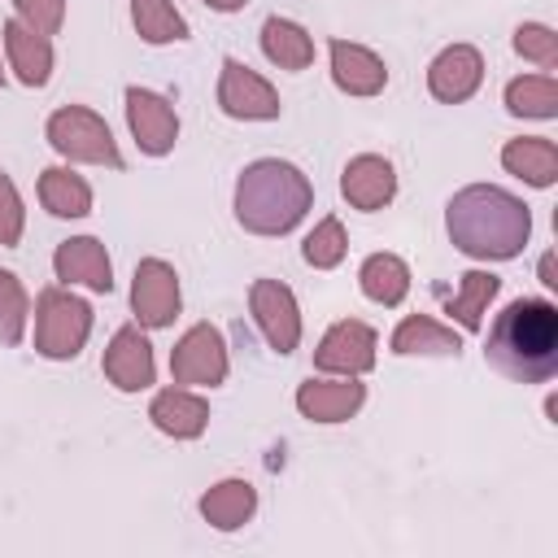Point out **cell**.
Listing matches in <instances>:
<instances>
[{
  "label": "cell",
  "instance_id": "21",
  "mask_svg": "<svg viewBox=\"0 0 558 558\" xmlns=\"http://www.w3.org/2000/svg\"><path fill=\"white\" fill-rule=\"evenodd\" d=\"M501 166L532 183V187H549L558 179V144L545 140V135H519V140H506L501 148Z\"/></svg>",
  "mask_w": 558,
  "mask_h": 558
},
{
  "label": "cell",
  "instance_id": "6",
  "mask_svg": "<svg viewBox=\"0 0 558 558\" xmlns=\"http://www.w3.org/2000/svg\"><path fill=\"white\" fill-rule=\"evenodd\" d=\"M170 379L192 388H214L227 379V340L214 323H196L170 349Z\"/></svg>",
  "mask_w": 558,
  "mask_h": 558
},
{
  "label": "cell",
  "instance_id": "24",
  "mask_svg": "<svg viewBox=\"0 0 558 558\" xmlns=\"http://www.w3.org/2000/svg\"><path fill=\"white\" fill-rule=\"evenodd\" d=\"M262 52L279 70H305L314 61V39L292 17H266L262 22Z\"/></svg>",
  "mask_w": 558,
  "mask_h": 558
},
{
  "label": "cell",
  "instance_id": "7",
  "mask_svg": "<svg viewBox=\"0 0 558 558\" xmlns=\"http://www.w3.org/2000/svg\"><path fill=\"white\" fill-rule=\"evenodd\" d=\"M218 105L227 118H240V122H270L279 118V92L257 74L248 70L244 61L227 57L222 61V74H218Z\"/></svg>",
  "mask_w": 558,
  "mask_h": 558
},
{
  "label": "cell",
  "instance_id": "13",
  "mask_svg": "<svg viewBox=\"0 0 558 558\" xmlns=\"http://www.w3.org/2000/svg\"><path fill=\"white\" fill-rule=\"evenodd\" d=\"M105 379L118 388V392H144L157 375V362H153V344L140 327H118L109 349H105Z\"/></svg>",
  "mask_w": 558,
  "mask_h": 558
},
{
  "label": "cell",
  "instance_id": "33",
  "mask_svg": "<svg viewBox=\"0 0 558 558\" xmlns=\"http://www.w3.org/2000/svg\"><path fill=\"white\" fill-rule=\"evenodd\" d=\"M13 4H17V17L39 35H57L65 22V0H13Z\"/></svg>",
  "mask_w": 558,
  "mask_h": 558
},
{
  "label": "cell",
  "instance_id": "1",
  "mask_svg": "<svg viewBox=\"0 0 558 558\" xmlns=\"http://www.w3.org/2000/svg\"><path fill=\"white\" fill-rule=\"evenodd\" d=\"M445 231L458 253L475 262H510L532 235V214L519 196L493 183H471L445 205Z\"/></svg>",
  "mask_w": 558,
  "mask_h": 558
},
{
  "label": "cell",
  "instance_id": "34",
  "mask_svg": "<svg viewBox=\"0 0 558 558\" xmlns=\"http://www.w3.org/2000/svg\"><path fill=\"white\" fill-rule=\"evenodd\" d=\"M541 283H545V288H558V275H554V253H545V257H541Z\"/></svg>",
  "mask_w": 558,
  "mask_h": 558
},
{
  "label": "cell",
  "instance_id": "17",
  "mask_svg": "<svg viewBox=\"0 0 558 558\" xmlns=\"http://www.w3.org/2000/svg\"><path fill=\"white\" fill-rule=\"evenodd\" d=\"M327 52H331V78L340 92H349V96H379L384 92L388 65L371 48L349 44V39H331Z\"/></svg>",
  "mask_w": 558,
  "mask_h": 558
},
{
  "label": "cell",
  "instance_id": "28",
  "mask_svg": "<svg viewBox=\"0 0 558 558\" xmlns=\"http://www.w3.org/2000/svg\"><path fill=\"white\" fill-rule=\"evenodd\" d=\"M506 109L514 118H554L558 113V83L554 74H523L506 83Z\"/></svg>",
  "mask_w": 558,
  "mask_h": 558
},
{
  "label": "cell",
  "instance_id": "10",
  "mask_svg": "<svg viewBox=\"0 0 558 558\" xmlns=\"http://www.w3.org/2000/svg\"><path fill=\"white\" fill-rule=\"evenodd\" d=\"M126 122L131 135L140 144V153L148 157H166L179 140V113L166 96L148 92V87H126Z\"/></svg>",
  "mask_w": 558,
  "mask_h": 558
},
{
  "label": "cell",
  "instance_id": "36",
  "mask_svg": "<svg viewBox=\"0 0 558 558\" xmlns=\"http://www.w3.org/2000/svg\"><path fill=\"white\" fill-rule=\"evenodd\" d=\"M0 87H4V70H0Z\"/></svg>",
  "mask_w": 558,
  "mask_h": 558
},
{
  "label": "cell",
  "instance_id": "18",
  "mask_svg": "<svg viewBox=\"0 0 558 558\" xmlns=\"http://www.w3.org/2000/svg\"><path fill=\"white\" fill-rule=\"evenodd\" d=\"M4 52H9V65H13L17 83L44 87L52 78V39L31 31L22 17L4 22Z\"/></svg>",
  "mask_w": 558,
  "mask_h": 558
},
{
  "label": "cell",
  "instance_id": "2",
  "mask_svg": "<svg viewBox=\"0 0 558 558\" xmlns=\"http://www.w3.org/2000/svg\"><path fill=\"white\" fill-rule=\"evenodd\" d=\"M484 357L514 384H545L558 371V310L541 296L510 301L484 340Z\"/></svg>",
  "mask_w": 558,
  "mask_h": 558
},
{
  "label": "cell",
  "instance_id": "22",
  "mask_svg": "<svg viewBox=\"0 0 558 558\" xmlns=\"http://www.w3.org/2000/svg\"><path fill=\"white\" fill-rule=\"evenodd\" d=\"M497 288H501V279H497L493 270H466L462 283H458V292H449V288H440V283H436L432 292L445 301V314L462 323V331H480V327H484V310H488V301L497 296Z\"/></svg>",
  "mask_w": 558,
  "mask_h": 558
},
{
  "label": "cell",
  "instance_id": "8",
  "mask_svg": "<svg viewBox=\"0 0 558 558\" xmlns=\"http://www.w3.org/2000/svg\"><path fill=\"white\" fill-rule=\"evenodd\" d=\"M179 305H183V296H179L174 266L161 257H144L135 266V279H131V310H135L140 327H148V331L170 327L179 318Z\"/></svg>",
  "mask_w": 558,
  "mask_h": 558
},
{
  "label": "cell",
  "instance_id": "23",
  "mask_svg": "<svg viewBox=\"0 0 558 558\" xmlns=\"http://www.w3.org/2000/svg\"><path fill=\"white\" fill-rule=\"evenodd\" d=\"M253 510H257V488H253L248 480H222V484H214V488L201 497V514H205V523L218 527V532L244 527V523L253 519Z\"/></svg>",
  "mask_w": 558,
  "mask_h": 558
},
{
  "label": "cell",
  "instance_id": "31",
  "mask_svg": "<svg viewBox=\"0 0 558 558\" xmlns=\"http://www.w3.org/2000/svg\"><path fill=\"white\" fill-rule=\"evenodd\" d=\"M514 52L527 57V61H536L541 70H554L558 65V35L549 26H541V22H523L514 31Z\"/></svg>",
  "mask_w": 558,
  "mask_h": 558
},
{
  "label": "cell",
  "instance_id": "3",
  "mask_svg": "<svg viewBox=\"0 0 558 558\" xmlns=\"http://www.w3.org/2000/svg\"><path fill=\"white\" fill-rule=\"evenodd\" d=\"M314 205L310 179L279 157H262L244 166L235 179V222L253 235H288Z\"/></svg>",
  "mask_w": 558,
  "mask_h": 558
},
{
  "label": "cell",
  "instance_id": "35",
  "mask_svg": "<svg viewBox=\"0 0 558 558\" xmlns=\"http://www.w3.org/2000/svg\"><path fill=\"white\" fill-rule=\"evenodd\" d=\"M205 4H209V9H218V13H240L248 0H205Z\"/></svg>",
  "mask_w": 558,
  "mask_h": 558
},
{
  "label": "cell",
  "instance_id": "12",
  "mask_svg": "<svg viewBox=\"0 0 558 558\" xmlns=\"http://www.w3.org/2000/svg\"><path fill=\"white\" fill-rule=\"evenodd\" d=\"M484 83V57L471 44H449L432 65H427V92L440 105H462L480 92Z\"/></svg>",
  "mask_w": 558,
  "mask_h": 558
},
{
  "label": "cell",
  "instance_id": "25",
  "mask_svg": "<svg viewBox=\"0 0 558 558\" xmlns=\"http://www.w3.org/2000/svg\"><path fill=\"white\" fill-rule=\"evenodd\" d=\"M39 201L57 218H87L92 214V187L65 166H48L39 174Z\"/></svg>",
  "mask_w": 558,
  "mask_h": 558
},
{
  "label": "cell",
  "instance_id": "29",
  "mask_svg": "<svg viewBox=\"0 0 558 558\" xmlns=\"http://www.w3.org/2000/svg\"><path fill=\"white\" fill-rule=\"evenodd\" d=\"M344 253H349V235H344L340 218H331V214H327V218L305 235V244H301V257H305L314 270H331V266H340Z\"/></svg>",
  "mask_w": 558,
  "mask_h": 558
},
{
  "label": "cell",
  "instance_id": "30",
  "mask_svg": "<svg viewBox=\"0 0 558 558\" xmlns=\"http://www.w3.org/2000/svg\"><path fill=\"white\" fill-rule=\"evenodd\" d=\"M26 314H31V301H26L22 279L13 270H0V344H22Z\"/></svg>",
  "mask_w": 558,
  "mask_h": 558
},
{
  "label": "cell",
  "instance_id": "26",
  "mask_svg": "<svg viewBox=\"0 0 558 558\" xmlns=\"http://www.w3.org/2000/svg\"><path fill=\"white\" fill-rule=\"evenodd\" d=\"M357 283L375 305H401L410 292V266L397 253H371L357 270Z\"/></svg>",
  "mask_w": 558,
  "mask_h": 558
},
{
  "label": "cell",
  "instance_id": "11",
  "mask_svg": "<svg viewBox=\"0 0 558 558\" xmlns=\"http://www.w3.org/2000/svg\"><path fill=\"white\" fill-rule=\"evenodd\" d=\"M314 366L331 375H366L375 366V331L362 318H340L314 349Z\"/></svg>",
  "mask_w": 558,
  "mask_h": 558
},
{
  "label": "cell",
  "instance_id": "14",
  "mask_svg": "<svg viewBox=\"0 0 558 558\" xmlns=\"http://www.w3.org/2000/svg\"><path fill=\"white\" fill-rule=\"evenodd\" d=\"M366 401V388L357 384V375H344V379H305L296 388V410L310 418V423H344L362 410Z\"/></svg>",
  "mask_w": 558,
  "mask_h": 558
},
{
  "label": "cell",
  "instance_id": "15",
  "mask_svg": "<svg viewBox=\"0 0 558 558\" xmlns=\"http://www.w3.org/2000/svg\"><path fill=\"white\" fill-rule=\"evenodd\" d=\"M52 270H57L61 283H83L92 292H109L113 288V262H109V253H105V244L96 235H74L65 244H57Z\"/></svg>",
  "mask_w": 558,
  "mask_h": 558
},
{
  "label": "cell",
  "instance_id": "27",
  "mask_svg": "<svg viewBox=\"0 0 558 558\" xmlns=\"http://www.w3.org/2000/svg\"><path fill=\"white\" fill-rule=\"evenodd\" d=\"M131 22L144 44H179L192 35V26L174 9V0H131Z\"/></svg>",
  "mask_w": 558,
  "mask_h": 558
},
{
  "label": "cell",
  "instance_id": "5",
  "mask_svg": "<svg viewBox=\"0 0 558 558\" xmlns=\"http://www.w3.org/2000/svg\"><path fill=\"white\" fill-rule=\"evenodd\" d=\"M48 144L70 157V161H87V166H109L122 170V153L113 144V131L100 113L83 109V105H65L48 118Z\"/></svg>",
  "mask_w": 558,
  "mask_h": 558
},
{
  "label": "cell",
  "instance_id": "32",
  "mask_svg": "<svg viewBox=\"0 0 558 558\" xmlns=\"http://www.w3.org/2000/svg\"><path fill=\"white\" fill-rule=\"evenodd\" d=\"M22 227H26V209H22V196L13 187V179L0 170V244L13 248L22 240Z\"/></svg>",
  "mask_w": 558,
  "mask_h": 558
},
{
  "label": "cell",
  "instance_id": "20",
  "mask_svg": "<svg viewBox=\"0 0 558 558\" xmlns=\"http://www.w3.org/2000/svg\"><path fill=\"white\" fill-rule=\"evenodd\" d=\"M388 344H392L397 357H458L462 353V336L453 327L427 318V314L401 318Z\"/></svg>",
  "mask_w": 558,
  "mask_h": 558
},
{
  "label": "cell",
  "instance_id": "16",
  "mask_svg": "<svg viewBox=\"0 0 558 558\" xmlns=\"http://www.w3.org/2000/svg\"><path fill=\"white\" fill-rule=\"evenodd\" d=\"M340 192L353 209H384L392 196H397V170L388 157H375V153H362L344 166L340 174Z\"/></svg>",
  "mask_w": 558,
  "mask_h": 558
},
{
  "label": "cell",
  "instance_id": "4",
  "mask_svg": "<svg viewBox=\"0 0 558 558\" xmlns=\"http://www.w3.org/2000/svg\"><path fill=\"white\" fill-rule=\"evenodd\" d=\"M92 336V305L70 288H44L35 301V349L52 362H70L83 353Z\"/></svg>",
  "mask_w": 558,
  "mask_h": 558
},
{
  "label": "cell",
  "instance_id": "19",
  "mask_svg": "<svg viewBox=\"0 0 558 558\" xmlns=\"http://www.w3.org/2000/svg\"><path fill=\"white\" fill-rule=\"evenodd\" d=\"M148 418L157 432H166L174 440H196L209 427V405H205V397H196L187 388H161L148 405Z\"/></svg>",
  "mask_w": 558,
  "mask_h": 558
},
{
  "label": "cell",
  "instance_id": "9",
  "mask_svg": "<svg viewBox=\"0 0 558 558\" xmlns=\"http://www.w3.org/2000/svg\"><path fill=\"white\" fill-rule=\"evenodd\" d=\"M248 310H253V323H257V331L266 336V344L275 353H292L301 344V310H296V296H292L288 283L253 279Z\"/></svg>",
  "mask_w": 558,
  "mask_h": 558
}]
</instances>
